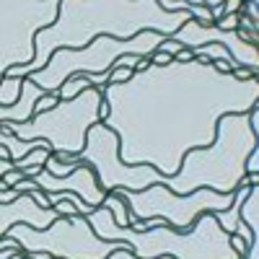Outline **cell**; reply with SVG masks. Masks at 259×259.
Listing matches in <instances>:
<instances>
[{"label":"cell","mask_w":259,"mask_h":259,"mask_svg":"<svg viewBox=\"0 0 259 259\" xmlns=\"http://www.w3.org/2000/svg\"><path fill=\"white\" fill-rule=\"evenodd\" d=\"M106 124L119 140L127 166H153L163 179L174 177L184 156L215 140V124L226 114H246L259 104V78L239 80L218 73L212 62L189 60L145 65L124 83L101 91Z\"/></svg>","instance_id":"obj_1"},{"label":"cell","mask_w":259,"mask_h":259,"mask_svg":"<svg viewBox=\"0 0 259 259\" xmlns=\"http://www.w3.org/2000/svg\"><path fill=\"white\" fill-rule=\"evenodd\" d=\"M189 18L184 11H161L158 0H60L57 21L34 39V60L24 68H13L6 78L24 80L45 68L57 50H83L99 36L127 41L143 31H156L171 39Z\"/></svg>","instance_id":"obj_2"},{"label":"cell","mask_w":259,"mask_h":259,"mask_svg":"<svg viewBox=\"0 0 259 259\" xmlns=\"http://www.w3.org/2000/svg\"><path fill=\"white\" fill-rule=\"evenodd\" d=\"M85 221L99 239L127 244L138 259H241V254H236L231 246V236L218 226L212 212H202L189 231H174L168 223H158L148 231L119 228L106 207L91 210Z\"/></svg>","instance_id":"obj_3"},{"label":"cell","mask_w":259,"mask_h":259,"mask_svg":"<svg viewBox=\"0 0 259 259\" xmlns=\"http://www.w3.org/2000/svg\"><path fill=\"white\" fill-rule=\"evenodd\" d=\"M251 150H256V133L249 114H226L215 124V140L207 148L189 150L179 171L163 184L177 194H192L194 189L233 194L246 179L244 163Z\"/></svg>","instance_id":"obj_4"},{"label":"cell","mask_w":259,"mask_h":259,"mask_svg":"<svg viewBox=\"0 0 259 259\" xmlns=\"http://www.w3.org/2000/svg\"><path fill=\"white\" fill-rule=\"evenodd\" d=\"M163 36L156 31H143L135 39L119 41L114 36H99L83 50H57L41 70L31 73L29 80L36 83L45 94H57L60 85L73 75H106L119 57H143L148 60L158 47Z\"/></svg>","instance_id":"obj_5"},{"label":"cell","mask_w":259,"mask_h":259,"mask_svg":"<svg viewBox=\"0 0 259 259\" xmlns=\"http://www.w3.org/2000/svg\"><path fill=\"white\" fill-rule=\"evenodd\" d=\"M101 91L89 89L70 101L60 99L57 106L34 114L29 122H6L0 130H8L18 140H45L52 156H78L85 145V133L101 122Z\"/></svg>","instance_id":"obj_6"},{"label":"cell","mask_w":259,"mask_h":259,"mask_svg":"<svg viewBox=\"0 0 259 259\" xmlns=\"http://www.w3.org/2000/svg\"><path fill=\"white\" fill-rule=\"evenodd\" d=\"M117 194L130 210V228L138 221L161 218L174 231H189L202 212H218L233 202V194H221L212 189H194L192 194H177L166 184H153L143 192L119 189Z\"/></svg>","instance_id":"obj_7"},{"label":"cell","mask_w":259,"mask_h":259,"mask_svg":"<svg viewBox=\"0 0 259 259\" xmlns=\"http://www.w3.org/2000/svg\"><path fill=\"white\" fill-rule=\"evenodd\" d=\"M60 163H73V166H91L99 189L104 194L130 189V192H143L153 184H163V177L153 166H127L119 158V140L106 124H94L85 133V145L78 156H55Z\"/></svg>","instance_id":"obj_8"},{"label":"cell","mask_w":259,"mask_h":259,"mask_svg":"<svg viewBox=\"0 0 259 259\" xmlns=\"http://www.w3.org/2000/svg\"><path fill=\"white\" fill-rule=\"evenodd\" d=\"M13 241L29 251H45L52 259H106L117 249H130L122 241H104L94 233L85 215H70V218H57L47 228H31V226H13L8 231Z\"/></svg>","instance_id":"obj_9"},{"label":"cell","mask_w":259,"mask_h":259,"mask_svg":"<svg viewBox=\"0 0 259 259\" xmlns=\"http://www.w3.org/2000/svg\"><path fill=\"white\" fill-rule=\"evenodd\" d=\"M60 0H0V78L34 60V39L57 21Z\"/></svg>","instance_id":"obj_10"},{"label":"cell","mask_w":259,"mask_h":259,"mask_svg":"<svg viewBox=\"0 0 259 259\" xmlns=\"http://www.w3.org/2000/svg\"><path fill=\"white\" fill-rule=\"evenodd\" d=\"M171 39H174L182 50H197L202 45H221L231 55V62L236 68H244L254 75L259 73V47H256L259 36H251L241 29L221 31L218 26H202L194 18H189Z\"/></svg>","instance_id":"obj_11"},{"label":"cell","mask_w":259,"mask_h":259,"mask_svg":"<svg viewBox=\"0 0 259 259\" xmlns=\"http://www.w3.org/2000/svg\"><path fill=\"white\" fill-rule=\"evenodd\" d=\"M34 184L45 194H62V192L78 194V197L91 207H101L104 197H106V194L99 189V182H96V174H94L91 166H78L68 177H52L41 168L34 177Z\"/></svg>","instance_id":"obj_12"},{"label":"cell","mask_w":259,"mask_h":259,"mask_svg":"<svg viewBox=\"0 0 259 259\" xmlns=\"http://www.w3.org/2000/svg\"><path fill=\"white\" fill-rule=\"evenodd\" d=\"M60 218L55 207H39L29 192H24L13 202H0V239H6L13 226H31L36 231L52 226Z\"/></svg>","instance_id":"obj_13"},{"label":"cell","mask_w":259,"mask_h":259,"mask_svg":"<svg viewBox=\"0 0 259 259\" xmlns=\"http://www.w3.org/2000/svg\"><path fill=\"white\" fill-rule=\"evenodd\" d=\"M101 207H106V210L112 212V218H114V223H117L119 228H130V210H127L124 200L119 197L117 192H109V194H106Z\"/></svg>","instance_id":"obj_14"},{"label":"cell","mask_w":259,"mask_h":259,"mask_svg":"<svg viewBox=\"0 0 259 259\" xmlns=\"http://www.w3.org/2000/svg\"><path fill=\"white\" fill-rule=\"evenodd\" d=\"M91 89V83H89V78L85 75H73V78H68L62 85H60V91H57V96L62 99V101H70V99H75L78 94H83V91H89Z\"/></svg>","instance_id":"obj_15"},{"label":"cell","mask_w":259,"mask_h":259,"mask_svg":"<svg viewBox=\"0 0 259 259\" xmlns=\"http://www.w3.org/2000/svg\"><path fill=\"white\" fill-rule=\"evenodd\" d=\"M21 85H24L21 78H3L0 80V106L16 104L18 96H21Z\"/></svg>","instance_id":"obj_16"},{"label":"cell","mask_w":259,"mask_h":259,"mask_svg":"<svg viewBox=\"0 0 259 259\" xmlns=\"http://www.w3.org/2000/svg\"><path fill=\"white\" fill-rule=\"evenodd\" d=\"M50 156H52L50 148H36V150H31L29 156L13 161V168H16V171H24V168H31V166H41V168H45V163H47Z\"/></svg>","instance_id":"obj_17"},{"label":"cell","mask_w":259,"mask_h":259,"mask_svg":"<svg viewBox=\"0 0 259 259\" xmlns=\"http://www.w3.org/2000/svg\"><path fill=\"white\" fill-rule=\"evenodd\" d=\"M57 101H60L57 94H45V96H41V99L34 104V114H41V112L52 109V106H57Z\"/></svg>","instance_id":"obj_18"},{"label":"cell","mask_w":259,"mask_h":259,"mask_svg":"<svg viewBox=\"0 0 259 259\" xmlns=\"http://www.w3.org/2000/svg\"><path fill=\"white\" fill-rule=\"evenodd\" d=\"M215 26H218L221 31H236V29H239V13H228V16H223Z\"/></svg>","instance_id":"obj_19"},{"label":"cell","mask_w":259,"mask_h":259,"mask_svg":"<svg viewBox=\"0 0 259 259\" xmlns=\"http://www.w3.org/2000/svg\"><path fill=\"white\" fill-rule=\"evenodd\" d=\"M52 207L57 210L60 218H70V215H78V210H75V205H73L70 200H60V202H55Z\"/></svg>","instance_id":"obj_20"},{"label":"cell","mask_w":259,"mask_h":259,"mask_svg":"<svg viewBox=\"0 0 259 259\" xmlns=\"http://www.w3.org/2000/svg\"><path fill=\"white\" fill-rule=\"evenodd\" d=\"M130 75H133V70H127V68H119V65H114V68L109 70V83H124V80H130Z\"/></svg>","instance_id":"obj_21"},{"label":"cell","mask_w":259,"mask_h":259,"mask_svg":"<svg viewBox=\"0 0 259 259\" xmlns=\"http://www.w3.org/2000/svg\"><path fill=\"white\" fill-rule=\"evenodd\" d=\"M244 168H246V177L259 174V150H251L249 158H246V163H244Z\"/></svg>","instance_id":"obj_22"},{"label":"cell","mask_w":259,"mask_h":259,"mask_svg":"<svg viewBox=\"0 0 259 259\" xmlns=\"http://www.w3.org/2000/svg\"><path fill=\"white\" fill-rule=\"evenodd\" d=\"M106 259H138V256L130 251V249H117L114 254H109ZM158 259H174V256H158Z\"/></svg>","instance_id":"obj_23"},{"label":"cell","mask_w":259,"mask_h":259,"mask_svg":"<svg viewBox=\"0 0 259 259\" xmlns=\"http://www.w3.org/2000/svg\"><path fill=\"white\" fill-rule=\"evenodd\" d=\"M174 60L177 62H189V60H194V55H192V50H182V52L174 55Z\"/></svg>","instance_id":"obj_24"},{"label":"cell","mask_w":259,"mask_h":259,"mask_svg":"<svg viewBox=\"0 0 259 259\" xmlns=\"http://www.w3.org/2000/svg\"><path fill=\"white\" fill-rule=\"evenodd\" d=\"M21 259H24V256H21Z\"/></svg>","instance_id":"obj_25"},{"label":"cell","mask_w":259,"mask_h":259,"mask_svg":"<svg viewBox=\"0 0 259 259\" xmlns=\"http://www.w3.org/2000/svg\"><path fill=\"white\" fill-rule=\"evenodd\" d=\"M0 80H3V78H0Z\"/></svg>","instance_id":"obj_26"}]
</instances>
